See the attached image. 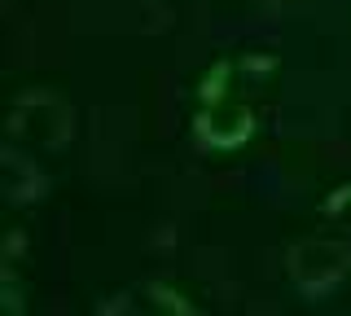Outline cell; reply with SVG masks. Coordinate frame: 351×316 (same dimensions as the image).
<instances>
[{
  "mask_svg": "<svg viewBox=\"0 0 351 316\" xmlns=\"http://www.w3.org/2000/svg\"><path fill=\"white\" fill-rule=\"evenodd\" d=\"M237 71H241V62H215V66L202 75V88H197L202 106H211V101H228V80H233Z\"/></svg>",
  "mask_w": 351,
  "mask_h": 316,
  "instance_id": "5b68a950",
  "label": "cell"
},
{
  "mask_svg": "<svg viewBox=\"0 0 351 316\" xmlns=\"http://www.w3.org/2000/svg\"><path fill=\"white\" fill-rule=\"evenodd\" d=\"M5 312H22V290H18V277H14V264L5 268Z\"/></svg>",
  "mask_w": 351,
  "mask_h": 316,
  "instance_id": "ba28073f",
  "label": "cell"
},
{
  "mask_svg": "<svg viewBox=\"0 0 351 316\" xmlns=\"http://www.w3.org/2000/svg\"><path fill=\"white\" fill-rule=\"evenodd\" d=\"M325 215L329 220H351V184H338L325 202Z\"/></svg>",
  "mask_w": 351,
  "mask_h": 316,
  "instance_id": "52a82bcc",
  "label": "cell"
},
{
  "mask_svg": "<svg viewBox=\"0 0 351 316\" xmlns=\"http://www.w3.org/2000/svg\"><path fill=\"white\" fill-rule=\"evenodd\" d=\"M9 198L14 202L44 198V176H36V167H27L18 154H9Z\"/></svg>",
  "mask_w": 351,
  "mask_h": 316,
  "instance_id": "277c9868",
  "label": "cell"
},
{
  "mask_svg": "<svg viewBox=\"0 0 351 316\" xmlns=\"http://www.w3.org/2000/svg\"><path fill=\"white\" fill-rule=\"evenodd\" d=\"M193 132L211 149H237V145H246V141L255 136V114H250L241 101H211V106L197 110Z\"/></svg>",
  "mask_w": 351,
  "mask_h": 316,
  "instance_id": "3957f363",
  "label": "cell"
},
{
  "mask_svg": "<svg viewBox=\"0 0 351 316\" xmlns=\"http://www.w3.org/2000/svg\"><path fill=\"white\" fill-rule=\"evenodd\" d=\"M285 268H290V281L299 286L303 294L321 299L347 277L351 268V246L347 242H334V237H303V242L290 246L285 255Z\"/></svg>",
  "mask_w": 351,
  "mask_h": 316,
  "instance_id": "7a4b0ae2",
  "label": "cell"
},
{
  "mask_svg": "<svg viewBox=\"0 0 351 316\" xmlns=\"http://www.w3.org/2000/svg\"><path fill=\"white\" fill-rule=\"evenodd\" d=\"M5 132L14 145H31V149H58L75 136V110L53 93H22L9 106V123Z\"/></svg>",
  "mask_w": 351,
  "mask_h": 316,
  "instance_id": "6da1fadb",
  "label": "cell"
},
{
  "mask_svg": "<svg viewBox=\"0 0 351 316\" xmlns=\"http://www.w3.org/2000/svg\"><path fill=\"white\" fill-rule=\"evenodd\" d=\"M145 299H149V308H158V312H180V316H193L197 312L180 290L162 286V281H149V286H145Z\"/></svg>",
  "mask_w": 351,
  "mask_h": 316,
  "instance_id": "8992f818",
  "label": "cell"
}]
</instances>
